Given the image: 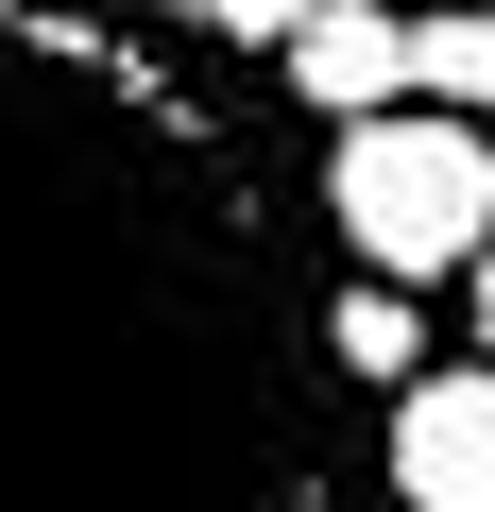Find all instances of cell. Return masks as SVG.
<instances>
[{"mask_svg":"<svg viewBox=\"0 0 495 512\" xmlns=\"http://www.w3.org/2000/svg\"><path fill=\"white\" fill-rule=\"evenodd\" d=\"M274 86H291L325 137H359V120L410 103V18H393V0H308V35L274 52Z\"/></svg>","mask_w":495,"mask_h":512,"instance_id":"cell-4","label":"cell"},{"mask_svg":"<svg viewBox=\"0 0 495 512\" xmlns=\"http://www.w3.org/2000/svg\"><path fill=\"white\" fill-rule=\"evenodd\" d=\"M308 188H325L342 274H376V291H427V274H478V256H495V137H478V120L393 103V120L325 137Z\"/></svg>","mask_w":495,"mask_h":512,"instance_id":"cell-2","label":"cell"},{"mask_svg":"<svg viewBox=\"0 0 495 512\" xmlns=\"http://www.w3.org/2000/svg\"><path fill=\"white\" fill-rule=\"evenodd\" d=\"M410 103L427 120H495V18H444V0H427V18H410Z\"/></svg>","mask_w":495,"mask_h":512,"instance_id":"cell-6","label":"cell"},{"mask_svg":"<svg viewBox=\"0 0 495 512\" xmlns=\"http://www.w3.org/2000/svg\"><path fill=\"white\" fill-rule=\"evenodd\" d=\"M461 291H478V342H495V256H478V274H461Z\"/></svg>","mask_w":495,"mask_h":512,"instance_id":"cell-8","label":"cell"},{"mask_svg":"<svg viewBox=\"0 0 495 512\" xmlns=\"http://www.w3.org/2000/svg\"><path fill=\"white\" fill-rule=\"evenodd\" d=\"M188 35H222V52H291L308 35V0H171Z\"/></svg>","mask_w":495,"mask_h":512,"instance_id":"cell-7","label":"cell"},{"mask_svg":"<svg viewBox=\"0 0 495 512\" xmlns=\"http://www.w3.org/2000/svg\"><path fill=\"white\" fill-rule=\"evenodd\" d=\"M325 359H342V393H376V410H393V393L427 376V308H410V291H376V274H342V291H325Z\"/></svg>","mask_w":495,"mask_h":512,"instance_id":"cell-5","label":"cell"},{"mask_svg":"<svg viewBox=\"0 0 495 512\" xmlns=\"http://www.w3.org/2000/svg\"><path fill=\"white\" fill-rule=\"evenodd\" d=\"M444 18H495V0H444Z\"/></svg>","mask_w":495,"mask_h":512,"instance_id":"cell-9","label":"cell"},{"mask_svg":"<svg viewBox=\"0 0 495 512\" xmlns=\"http://www.w3.org/2000/svg\"><path fill=\"white\" fill-rule=\"evenodd\" d=\"M376 495L393 512H495V359H427L393 410H376Z\"/></svg>","mask_w":495,"mask_h":512,"instance_id":"cell-3","label":"cell"},{"mask_svg":"<svg viewBox=\"0 0 495 512\" xmlns=\"http://www.w3.org/2000/svg\"><path fill=\"white\" fill-rule=\"evenodd\" d=\"M0 512H393L325 188L103 0H0Z\"/></svg>","mask_w":495,"mask_h":512,"instance_id":"cell-1","label":"cell"}]
</instances>
